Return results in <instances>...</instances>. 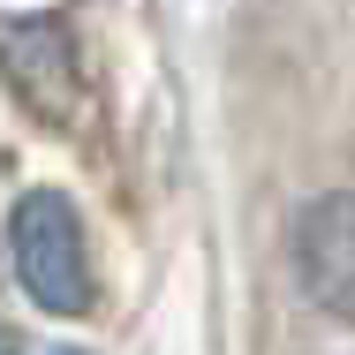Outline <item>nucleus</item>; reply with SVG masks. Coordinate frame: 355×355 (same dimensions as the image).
I'll return each instance as SVG.
<instances>
[{"label": "nucleus", "instance_id": "f257e3e1", "mask_svg": "<svg viewBox=\"0 0 355 355\" xmlns=\"http://www.w3.org/2000/svg\"><path fill=\"white\" fill-rule=\"evenodd\" d=\"M8 250H15V280L38 310L76 318L91 310V250H83V219L61 189H31L8 212Z\"/></svg>", "mask_w": 355, "mask_h": 355}, {"label": "nucleus", "instance_id": "f03ea898", "mask_svg": "<svg viewBox=\"0 0 355 355\" xmlns=\"http://www.w3.org/2000/svg\"><path fill=\"white\" fill-rule=\"evenodd\" d=\"M295 272L325 318L355 325V189H333L295 219Z\"/></svg>", "mask_w": 355, "mask_h": 355}, {"label": "nucleus", "instance_id": "7ed1b4c3", "mask_svg": "<svg viewBox=\"0 0 355 355\" xmlns=\"http://www.w3.org/2000/svg\"><path fill=\"white\" fill-rule=\"evenodd\" d=\"M0 69H8L15 98L31 114L69 121V106H76V38H69V23H53V15L0 23Z\"/></svg>", "mask_w": 355, "mask_h": 355}, {"label": "nucleus", "instance_id": "20e7f679", "mask_svg": "<svg viewBox=\"0 0 355 355\" xmlns=\"http://www.w3.org/2000/svg\"><path fill=\"white\" fill-rule=\"evenodd\" d=\"M0 355H15V333H8V325H0Z\"/></svg>", "mask_w": 355, "mask_h": 355}, {"label": "nucleus", "instance_id": "39448f33", "mask_svg": "<svg viewBox=\"0 0 355 355\" xmlns=\"http://www.w3.org/2000/svg\"><path fill=\"white\" fill-rule=\"evenodd\" d=\"M53 355H83V348H53Z\"/></svg>", "mask_w": 355, "mask_h": 355}]
</instances>
